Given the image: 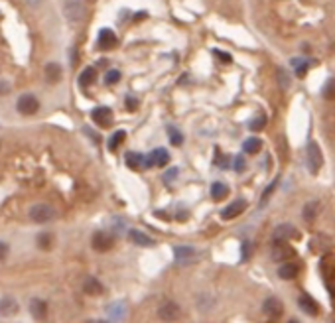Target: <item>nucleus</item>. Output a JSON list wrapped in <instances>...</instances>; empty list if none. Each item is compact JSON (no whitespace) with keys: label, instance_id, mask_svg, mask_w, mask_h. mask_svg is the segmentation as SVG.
Listing matches in <instances>:
<instances>
[{"label":"nucleus","instance_id":"16","mask_svg":"<svg viewBox=\"0 0 335 323\" xmlns=\"http://www.w3.org/2000/svg\"><path fill=\"white\" fill-rule=\"evenodd\" d=\"M296 234V231H294V227L292 225H278L274 231H272V240L274 243H288L292 236Z\"/></svg>","mask_w":335,"mask_h":323},{"label":"nucleus","instance_id":"30","mask_svg":"<svg viewBox=\"0 0 335 323\" xmlns=\"http://www.w3.org/2000/svg\"><path fill=\"white\" fill-rule=\"evenodd\" d=\"M250 130H254V132H258V130H262L264 126H266V116L264 115H260V116H256L254 120H250Z\"/></svg>","mask_w":335,"mask_h":323},{"label":"nucleus","instance_id":"37","mask_svg":"<svg viewBox=\"0 0 335 323\" xmlns=\"http://www.w3.org/2000/svg\"><path fill=\"white\" fill-rule=\"evenodd\" d=\"M233 168H235V172H245L246 170L245 158H243V156H237V158H235V166H233Z\"/></svg>","mask_w":335,"mask_h":323},{"label":"nucleus","instance_id":"28","mask_svg":"<svg viewBox=\"0 0 335 323\" xmlns=\"http://www.w3.org/2000/svg\"><path fill=\"white\" fill-rule=\"evenodd\" d=\"M227 193H229V187L221 182H215V184L211 185V195H213V199L215 201H221L223 197H227Z\"/></svg>","mask_w":335,"mask_h":323},{"label":"nucleus","instance_id":"21","mask_svg":"<svg viewBox=\"0 0 335 323\" xmlns=\"http://www.w3.org/2000/svg\"><path fill=\"white\" fill-rule=\"evenodd\" d=\"M128 236H130V240H132L134 245H138V247H154V240H152L148 234L136 231V229H130V231H128Z\"/></svg>","mask_w":335,"mask_h":323},{"label":"nucleus","instance_id":"14","mask_svg":"<svg viewBox=\"0 0 335 323\" xmlns=\"http://www.w3.org/2000/svg\"><path fill=\"white\" fill-rule=\"evenodd\" d=\"M262 311L266 313L270 319H278V317L282 315V311H284L282 301L278 300V298H268V300L264 301V305H262Z\"/></svg>","mask_w":335,"mask_h":323},{"label":"nucleus","instance_id":"2","mask_svg":"<svg viewBox=\"0 0 335 323\" xmlns=\"http://www.w3.org/2000/svg\"><path fill=\"white\" fill-rule=\"evenodd\" d=\"M306 162H308V170L310 174H317L323 166V154H321V148L317 146V142H310L308 148H306Z\"/></svg>","mask_w":335,"mask_h":323},{"label":"nucleus","instance_id":"41","mask_svg":"<svg viewBox=\"0 0 335 323\" xmlns=\"http://www.w3.org/2000/svg\"><path fill=\"white\" fill-rule=\"evenodd\" d=\"M10 93V83L8 81H0V95H6Z\"/></svg>","mask_w":335,"mask_h":323},{"label":"nucleus","instance_id":"8","mask_svg":"<svg viewBox=\"0 0 335 323\" xmlns=\"http://www.w3.org/2000/svg\"><path fill=\"white\" fill-rule=\"evenodd\" d=\"M170 164V154L166 148H156L152 150V154L146 158V166L148 168H164Z\"/></svg>","mask_w":335,"mask_h":323},{"label":"nucleus","instance_id":"24","mask_svg":"<svg viewBox=\"0 0 335 323\" xmlns=\"http://www.w3.org/2000/svg\"><path fill=\"white\" fill-rule=\"evenodd\" d=\"M124 162H126V166H128L130 170H140L142 164H146V158H144L142 154H138V152H128V154L124 156Z\"/></svg>","mask_w":335,"mask_h":323},{"label":"nucleus","instance_id":"25","mask_svg":"<svg viewBox=\"0 0 335 323\" xmlns=\"http://www.w3.org/2000/svg\"><path fill=\"white\" fill-rule=\"evenodd\" d=\"M243 148H245L246 154H258L262 150V140L256 138V136H250L243 142Z\"/></svg>","mask_w":335,"mask_h":323},{"label":"nucleus","instance_id":"17","mask_svg":"<svg viewBox=\"0 0 335 323\" xmlns=\"http://www.w3.org/2000/svg\"><path fill=\"white\" fill-rule=\"evenodd\" d=\"M300 274V264H296V262H284L280 268H278V276L282 278V280H294V278Z\"/></svg>","mask_w":335,"mask_h":323},{"label":"nucleus","instance_id":"20","mask_svg":"<svg viewBox=\"0 0 335 323\" xmlns=\"http://www.w3.org/2000/svg\"><path fill=\"white\" fill-rule=\"evenodd\" d=\"M83 290H85V294H89V296H101L103 294V284L97 280V278L89 276L85 280V284H83Z\"/></svg>","mask_w":335,"mask_h":323},{"label":"nucleus","instance_id":"39","mask_svg":"<svg viewBox=\"0 0 335 323\" xmlns=\"http://www.w3.org/2000/svg\"><path fill=\"white\" fill-rule=\"evenodd\" d=\"M215 55L223 61V63H231L233 61V57H231V53H225V51H219V49H215Z\"/></svg>","mask_w":335,"mask_h":323},{"label":"nucleus","instance_id":"42","mask_svg":"<svg viewBox=\"0 0 335 323\" xmlns=\"http://www.w3.org/2000/svg\"><path fill=\"white\" fill-rule=\"evenodd\" d=\"M248 256H250V243H245L243 245V260H248Z\"/></svg>","mask_w":335,"mask_h":323},{"label":"nucleus","instance_id":"43","mask_svg":"<svg viewBox=\"0 0 335 323\" xmlns=\"http://www.w3.org/2000/svg\"><path fill=\"white\" fill-rule=\"evenodd\" d=\"M176 176H178V170L174 168V170H170V172L164 176V180H166V182H172V178H176Z\"/></svg>","mask_w":335,"mask_h":323},{"label":"nucleus","instance_id":"26","mask_svg":"<svg viewBox=\"0 0 335 323\" xmlns=\"http://www.w3.org/2000/svg\"><path fill=\"white\" fill-rule=\"evenodd\" d=\"M36 247H38L40 251H49V249L53 247V236H51L49 232H40V234L36 236Z\"/></svg>","mask_w":335,"mask_h":323},{"label":"nucleus","instance_id":"44","mask_svg":"<svg viewBox=\"0 0 335 323\" xmlns=\"http://www.w3.org/2000/svg\"><path fill=\"white\" fill-rule=\"evenodd\" d=\"M97 323H109V321H97Z\"/></svg>","mask_w":335,"mask_h":323},{"label":"nucleus","instance_id":"13","mask_svg":"<svg viewBox=\"0 0 335 323\" xmlns=\"http://www.w3.org/2000/svg\"><path fill=\"white\" fill-rule=\"evenodd\" d=\"M18 311H20V305L14 298H10V296L0 298V315L2 317H14Z\"/></svg>","mask_w":335,"mask_h":323},{"label":"nucleus","instance_id":"45","mask_svg":"<svg viewBox=\"0 0 335 323\" xmlns=\"http://www.w3.org/2000/svg\"><path fill=\"white\" fill-rule=\"evenodd\" d=\"M333 323H335V321H333Z\"/></svg>","mask_w":335,"mask_h":323},{"label":"nucleus","instance_id":"40","mask_svg":"<svg viewBox=\"0 0 335 323\" xmlns=\"http://www.w3.org/2000/svg\"><path fill=\"white\" fill-rule=\"evenodd\" d=\"M124 105H126V109H128V111H136V109H138V101H136L134 97H126Z\"/></svg>","mask_w":335,"mask_h":323},{"label":"nucleus","instance_id":"12","mask_svg":"<svg viewBox=\"0 0 335 323\" xmlns=\"http://www.w3.org/2000/svg\"><path fill=\"white\" fill-rule=\"evenodd\" d=\"M245 209H246V201H245V199H237V201H233L231 205H227V207L221 211V219H223V221H231V219L239 217V215H241Z\"/></svg>","mask_w":335,"mask_h":323},{"label":"nucleus","instance_id":"33","mask_svg":"<svg viewBox=\"0 0 335 323\" xmlns=\"http://www.w3.org/2000/svg\"><path fill=\"white\" fill-rule=\"evenodd\" d=\"M278 85L282 87V89H288L292 85V79H290V75L286 73L284 69H278Z\"/></svg>","mask_w":335,"mask_h":323},{"label":"nucleus","instance_id":"3","mask_svg":"<svg viewBox=\"0 0 335 323\" xmlns=\"http://www.w3.org/2000/svg\"><path fill=\"white\" fill-rule=\"evenodd\" d=\"M16 111H18L20 115H24V116L36 115V113L40 111V101H38V97L30 95V93L22 95V97L16 101Z\"/></svg>","mask_w":335,"mask_h":323},{"label":"nucleus","instance_id":"27","mask_svg":"<svg viewBox=\"0 0 335 323\" xmlns=\"http://www.w3.org/2000/svg\"><path fill=\"white\" fill-rule=\"evenodd\" d=\"M317 211H319V203H317V201H310V203H306V205H304L302 215H304V219H306L308 223H312L313 219L317 217Z\"/></svg>","mask_w":335,"mask_h":323},{"label":"nucleus","instance_id":"31","mask_svg":"<svg viewBox=\"0 0 335 323\" xmlns=\"http://www.w3.org/2000/svg\"><path fill=\"white\" fill-rule=\"evenodd\" d=\"M120 81V71L118 69H109L105 73V83L107 85H114V83H118Z\"/></svg>","mask_w":335,"mask_h":323},{"label":"nucleus","instance_id":"22","mask_svg":"<svg viewBox=\"0 0 335 323\" xmlns=\"http://www.w3.org/2000/svg\"><path fill=\"white\" fill-rule=\"evenodd\" d=\"M174 256H176V262L183 264V262H189L195 256V251L191 247H176L174 249Z\"/></svg>","mask_w":335,"mask_h":323},{"label":"nucleus","instance_id":"11","mask_svg":"<svg viewBox=\"0 0 335 323\" xmlns=\"http://www.w3.org/2000/svg\"><path fill=\"white\" fill-rule=\"evenodd\" d=\"M116 36H114V32L109 30V28H103L101 32H99V40H97V47L99 49H103V51H107V49H112V47L116 46Z\"/></svg>","mask_w":335,"mask_h":323},{"label":"nucleus","instance_id":"15","mask_svg":"<svg viewBox=\"0 0 335 323\" xmlns=\"http://www.w3.org/2000/svg\"><path fill=\"white\" fill-rule=\"evenodd\" d=\"M298 305H300L302 311H306L308 315H317V313H319V303L313 300L310 294H300Z\"/></svg>","mask_w":335,"mask_h":323},{"label":"nucleus","instance_id":"23","mask_svg":"<svg viewBox=\"0 0 335 323\" xmlns=\"http://www.w3.org/2000/svg\"><path fill=\"white\" fill-rule=\"evenodd\" d=\"M95 79H97V69L95 67H85V69L81 71V75H79V85L83 89H87L89 85L95 83Z\"/></svg>","mask_w":335,"mask_h":323},{"label":"nucleus","instance_id":"18","mask_svg":"<svg viewBox=\"0 0 335 323\" xmlns=\"http://www.w3.org/2000/svg\"><path fill=\"white\" fill-rule=\"evenodd\" d=\"M61 65L59 63H55V61H51V63H47L44 69V75H45V81L47 83H57L59 79H61Z\"/></svg>","mask_w":335,"mask_h":323},{"label":"nucleus","instance_id":"1","mask_svg":"<svg viewBox=\"0 0 335 323\" xmlns=\"http://www.w3.org/2000/svg\"><path fill=\"white\" fill-rule=\"evenodd\" d=\"M28 217L34 223H38V225H45V223H49V221L55 219V209H53V205H49V203H36V205L30 207Z\"/></svg>","mask_w":335,"mask_h":323},{"label":"nucleus","instance_id":"36","mask_svg":"<svg viewBox=\"0 0 335 323\" xmlns=\"http://www.w3.org/2000/svg\"><path fill=\"white\" fill-rule=\"evenodd\" d=\"M276 185H278V180H274V182H272V184H270L266 189H264V193H262V199H260V207H264V205H266L268 197L272 195V191H274V187H276Z\"/></svg>","mask_w":335,"mask_h":323},{"label":"nucleus","instance_id":"35","mask_svg":"<svg viewBox=\"0 0 335 323\" xmlns=\"http://www.w3.org/2000/svg\"><path fill=\"white\" fill-rule=\"evenodd\" d=\"M168 132H170V142H172L174 146L183 144V136H181V132H179V130H176V128H170Z\"/></svg>","mask_w":335,"mask_h":323},{"label":"nucleus","instance_id":"34","mask_svg":"<svg viewBox=\"0 0 335 323\" xmlns=\"http://www.w3.org/2000/svg\"><path fill=\"white\" fill-rule=\"evenodd\" d=\"M323 97L325 99H335V79H329L323 87Z\"/></svg>","mask_w":335,"mask_h":323},{"label":"nucleus","instance_id":"32","mask_svg":"<svg viewBox=\"0 0 335 323\" xmlns=\"http://www.w3.org/2000/svg\"><path fill=\"white\" fill-rule=\"evenodd\" d=\"M292 63L296 65V75H300V77H304L308 69H310V61H302L300 63V59H292Z\"/></svg>","mask_w":335,"mask_h":323},{"label":"nucleus","instance_id":"4","mask_svg":"<svg viewBox=\"0 0 335 323\" xmlns=\"http://www.w3.org/2000/svg\"><path fill=\"white\" fill-rule=\"evenodd\" d=\"M63 14H65V18L69 22H81L83 16H85V4L81 0H67L65 6H63Z\"/></svg>","mask_w":335,"mask_h":323},{"label":"nucleus","instance_id":"19","mask_svg":"<svg viewBox=\"0 0 335 323\" xmlns=\"http://www.w3.org/2000/svg\"><path fill=\"white\" fill-rule=\"evenodd\" d=\"M292 251L286 247V243H272V249H270V256L272 260L280 262V260H286V256H290Z\"/></svg>","mask_w":335,"mask_h":323},{"label":"nucleus","instance_id":"29","mask_svg":"<svg viewBox=\"0 0 335 323\" xmlns=\"http://www.w3.org/2000/svg\"><path fill=\"white\" fill-rule=\"evenodd\" d=\"M124 138H126V132H124V130H116V132H112V136L109 138V150L114 152V150L124 142Z\"/></svg>","mask_w":335,"mask_h":323},{"label":"nucleus","instance_id":"5","mask_svg":"<svg viewBox=\"0 0 335 323\" xmlns=\"http://www.w3.org/2000/svg\"><path fill=\"white\" fill-rule=\"evenodd\" d=\"M319 268H321L323 282H325V286H327L329 294L335 296V266H333V260H329V256H323V258H321Z\"/></svg>","mask_w":335,"mask_h":323},{"label":"nucleus","instance_id":"9","mask_svg":"<svg viewBox=\"0 0 335 323\" xmlns=\"http://www.w3.org/2000/svg\"><path fill=\"white\" fill-rule=\"evenodd\" d=\"M91 118H93L99 126L107 128V126H111V122H112V111L109 107H97V109H93Z\"/></svg>","mask_w":335,"mask_h":323},{"label":"nucleus","instance_id":"6","mask_svg":"<svg viewBox=\"0 0 335 323\" xmlns=\"http://www.w3.org/2000/svg\"><path fill=\"white\" fill-rule=\"evenodd\" d=\"M158 315H160V319L166 323H172L176 321L179 317V305L176 303V301H162L160 303V307H158Z\"/></svg>","mask_w":335,"mask_h":323},{"label":"nucleus","instance_id":"10","mask_svg":"<svg viewBox=\"0 0 335 323\" xmlns=\"http://www.w3.org/2000/svg\"><path fill=\"white\" fill-rule=\"evenodd\" d=\"M30 313H32V317L36 321H45L47 319V301L34 298L30 301Z\"/></svg>","mask_w":335,"mask_h":323},{"label":"nucleus","instance_id":"38","mask_svg":"<svg viewBox=\"0 0 335 323\" xmlns=\"http://www.w3.org/2000/svg\"><path fill=\"white\" fill-rule=\"evenodd\" d=\"M8 253H10V247H8V243L0 240V262H2V260H6Z\"/></svg>","mask_w":335,"mask_h":323},{"label":"nucleus","instance_id":"7","mask_svg":"<svg viewBox=\"0 0 335 323\" xmlns=\"http://www.w3.org/2000/svg\"><path fill=\"white\" fill-rule=\"evenodd\" d=\"M91 245H93V249H95L97 253H107V251H111L112 249L114 238H112V234H109L107 231H97L95 234H93Z\"/></svg>","mask_w":335,"mask_h":323}]
</instances>
